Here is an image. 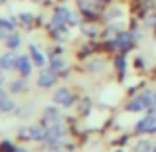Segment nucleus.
Masks as SVG:
<instances>
[{
  "label": "nucleus",
  "instance_id": "aec40b11",
  "mask_svg": "<svg viewBox=\"0 0 156 152\" xmlns=\"http://www.w3.org/2000/svg\"><path fill=\"white\" fill-rule=\"evenodd\" d=\"M2 38H6V30H0V40Z\"/></svg>",
  "mask_w": 156,
  "mask_h": 152
},
{
  "label": "nucleus",
  "instance_id": "9b49d317",
  "mask_svg": "<svg viewBox=\"0 0 156 152\" xmlns=\"http://www.w3.org/2000/svg\"><path fill=\"white\" fill-rule=\"evenodd\" d=\"M30 53H32V59H34V63L38 65V67H44L46 59H44V55L38 51V48H36V46H30Z\"/></svg>",
  "mask_w": 156,
  "mask_h": 152
},
{
  "label": "nucleus",
  "instance_id": "4468645a",
  "mask_svg": "<svg viewBox=\"0 0 156 152\" xmlns=\"http://www.w3.org/2000/svg\"><path fill=\"white\" fill-rule=\"evenodd\" d=\"M0 152H26V150H22V148H14L10 142H4V144H0Z\"/></svg>",
  "mask_w": 156,
  "mask_h": 152
},
{
  "label": "nucleus",
  "instance_id": "0eeeda50",
  "mask_svg": "<svg viewBox=\"0 0 156 152\" xmlns=\"http://www.w3.org/2000/svg\"><path fill=\"white\" fill-rule=\"evenodd\" d=\"M53 101L59 103V105H71L73 97H71V93H69L67 89H57V91L53 93Z\"/></svg>",
  "mask_w": 156,
  "mask_h": 152
},
{
  "label": "nucleus",
  "instance_id": "a878e982",
  "mask_svg": "<svg viewBox=\"0 0 156 152\" xmlns=\"http://www.w3.org/2000/svg\"><path fill=\"white\" fill-rule=\"evenodd\" d=\"M154 38H156V34H154Z\"/></svg>",
  "mask_w": 156,
  "mask_h": 152
},
{
  "label": "nucleus",
  "instance_id": "4be33fe9",
  "mask_svg": "<svg viewBox=\"0 0 156 152\" xmlns=\"http://www.w3.org/2000/svg\"><path fill=\"white\" fill-rule=\"evenodd\" d=\"M152 105H156V93H154V103H152Z\"/></svg>",
  "mask_w": 156,
  "mask_h": 152
},
{
  "label": "nucleus",
  "instance_id": "5701e85b",
  "mask_svg": "<svg viewBox=\"0 0 156 152\" xmlns=\"http://www.w3.org/2000/svg\"><path fill=\"white\" fill-rule=\"evenodd\" d=\"M152 152H156V144H154V148H152Z\"/></svg>",
  "mask_w": 156,
  "mask_h": 152
},
{
  "label": "nucleus",
  "instance_id": "a211bd4d",
  "mask_svg": "<svg viewBox=\"0 0 156 152\" xmlns=\"http://www.w3.org/2000/svg\"><path fill=\"white\" fill-rule=\"evenodd\" d=\"M20 89H22V83H20V81H16V83H12V93L20 91Z\"/></svg>",
  "mask_w": 156,
  "mask_h": 152
},
{
  "label": "nucleus",
  "instance_id": "9d476101",
  "mask_svg": "<svg viewBox=\"0 0 156 152\" xmlns=\"http://www.w3.org/2000/svg\"><path fill=\"white\" fill-rule=\"evenodd\" d=\"M16 61H18V57H16L14 53H8V55H4L2 59H0V67L2 69H12V67H16Z\"/></svg>",
  "mask_w": 156,
  "mask_h": 152
},
{
  "label": "nucleus",
  "instance_id": "20e7f679",
  "mask_svg": "<svg viewBox=\"0 0 156 152\" xmlns=\"http://www.w3.org/2000/svg\"><path fill=\"white\" fill-rule=\"evenodd\" d=\"M46 133L42 126H30V129H24L20 130V136L28 138V140H46Z\"/></svg>",
  "mask_w": 156,
  "mask_h": 152
},
{
  "label": "nucleus",
  "instance_id": "f257e3e1",
  "mask_svg": "<svg viewBox=\"0 0 156 152\" xmlns=\"http://www.w3.org/2000/svg\"><path fill=\"white\" fill-rule=\"evenodd\" d=\"M152 103H154V93L146 91V93H142V95L134 97V99L126 105V111H130V113H138V111L150 109V107H152Z\"/></svg>",
  "mask_w": 156,
  "mask_h": 152
},
{
  "label": "nucleus",
  "instance_id": "dca6fc26",
  "mask_svg": "<svg viewBox=\"0 0 156 152\" xmlns=\"http://www.w3.org/2000/svg\"><path fill=\"white\" fill-rule=\"evenodd\" d=\"M61 67H63V61H61L59 57L51 59V69H53V71H57V69H61Z\"/></svg>",
  "mask_w": 156,
  "mask_h": 152
},
{
  "label": "nucleus",
  "instance_id": "393cba45",
  "mask_svg": "<svg viewBox=\"0 0 156 152\" xmlns=\"http://www.w3.org/2000/svg\"><path fill=\"white\" fill-rule=\"evenodd\" d=\"M117 152H122V150H117Z\"/></svg>",
  "mask_w": 156,
  "mask_h": 152
},
{
  "label": "nucleus",
  "instance_id": "423d86ee",
  "mask_svg": "<svg viewBox=\"0 0 156 152\" xmlns=\"http://www.w3.org/2000/svg\"><path fill=\"white\" fill-rule=\"evenodd\" d=\"M53 81H55V71H53V69H46V71H42V75L38 77L40 87H51Z\"/></svg>",
  "mask_w": 156,
  "mask_h": 152
},
{
  "label": "nucleus",
  "instance_id": "f3484780",
  "mask_svg": "<svg viewBox=\"0 0 156 152\" xmlns=\"http://www.w3.org/2000/svg\"><path fill=\"white\" fill-rule=\"evenodd\" d=\"M12 28H14V24L10 20H0V30H12Z\"/></svg>",
  "mask_w": 156,
  "mask_h": 152
},
{
  "label": "nucleus",
  "instance_id": "ddd939ff",
  "mask_svg": "<svg viewBox=\"0 0 156 152\" xmlns=\"http://www.w3.org/2000/svg\"><path fill=\"white\" fill-rule=\"evenodd\" d=\"M6 46L10 48V50H16V48L20 46V36H18V34H10V36H6Z\"/></svg>",
  "mask_w": 156,
  "mask_h": 152
},
{
  "label": "nucleus",
  "instance_id": "b1692460",
  "mask_svg": "<svg viewBox=\"0 0 156 152\" xmlns=\"http://www.w3.org/2000/svg\"><path fill=\"white\" fill-rule=\"evenodd\" d=\"M0 85H2V77H0Z\"/></svg>",
  "mask_w": 156,
  "mask_h": 152
},
{
  "label": "nucleus",
  "instance_id": "f8f14e48",
  "mask_svg": "<svg viewBox=\"0 0 156 152\" xmlns=\"http://www.w3.org/2000/svg\"><path fill=\"white\" fill-rule=\"evenodd\" d=\"M12 109H14V103L6 99L4 91H0V111H4V113H6V111H12Z\"/></svg>",
  "mask_w": 156,
  "mask_h": 152
},
{
  "label": "nucleus",
  "instance_id": "f03ea898",
  "mask_svg": "<svg viewBox=\"0 0 156 152\" xmlns=\"http://www.w3.org/2000/svg\"><path fill=\"white\" fill-rule=\"evenodd\" d=\"M67 22H75V16L65 6L57 8V10L53 12V18H51V30H59V28H63Z\"/></svg>",
  "mask_w": 156,
  "mask_h": 152
},
{
  "label": "nucleus",
  "instance_id": "6ab92c4d",
  "mask_svg": "<svg viewBox=\"0 0 156 152\" xmlns=\"http://www.w3.org/2000/svg\"><path fill=\"white\" fill-rule=\"evenodd\" d=\"M138 150H148V144H146V142H142V144H138Z\"/></svg>",
  "mask_w": 156,
  "mask_h": 152
},
{
  "label": "nucleus",
  "instance_id": "2eb2a0df",
  "mask_svg": "<svg viewBox=\"0 0 156 152\" xmlns=\"http://www.w3.org/2000/svg\"><path fill=\"white\" fill-rule=\"evenodd\" d=\"M117 69H119L121 73H125V69H126V59H125V55L117 57Z\"/></svg>",
  "mask_w": 156,
  "mask_h": 152
},
{
  "label": "nucleus",
  "instance_id": "412c9836",
  "mask_svg": "<svg viewBox=\"0 0 156 152\" xmlns=\"http://www.w3.org/2000/svg\"><path fill=\"white\" fill-rule=\"evenodd\" d=\"M79 2H81V4H87V2H91V0H79Z\"/></svg>",
  "mask_w": 156,
  "mask_h": 152
},
{
  "label": "nucleus",
  "instance_id": "1a4fd4ad",
  "mask_svg": "<svg viewBox=\"0 0 156 152\" xmlns=\"http://www.w3.org/2000/svg\"><path fill=\"white\" fill-rule=\"evenodd\" d=\"M16 69H18L24 77H28V75H30V71H32L30 59H28V57H18V61H16Z\"/></svg>",
  "mask_w": 156,
  "mask_h": 152
},
{
  "label": "nucleus",
  "instance_id": "6e6552de",
  "mask_svg": "<svg viewBox=\"0 0 156 152\" xmlns=\"http://www.w3.org/2000/svg\"><path fill=\"white\" fill-rule=\"evenodd\" d=\"M57 121H59V113H57L55 109H46V113H44V122H46V126L50 129V126H55Z\"/></svg>",
  "mask_w": 156,
  "mask_h": 152
},
{
  "label": "nucleus",
  "instance_id": "7ed1b4c3",
  "mask_svg": "<svg viewBox=\"0 0 156 152\" xmlns=\"http://www.w3.org/2000/svg\"><path fill=\"white\" fill-rule=\"evenodd\" d=\"M113 44H115V48H119V50L129 51L130 48H133V44H134V38H133L130 32H121V34H117V38H115Z\"/></svg>",
  "mask_w": 156,
  "mask_h": 152
},
{
  "label": "nucleus",
  "instance_id": "39448f33",
  "mask_svg": "<svg viewBox=\"0 0 156 152\" xmlns=\"http://www.w3.org/2000/svg\"><path fill=\"white\" fill-rule=\"evenodd\" d=\"M136 133H156V117L152 115H148V117H144L142 121L136 122Z\"/></svg>",
  "mask_w": 156,
  "mask_h": 152
}]
</instances>
